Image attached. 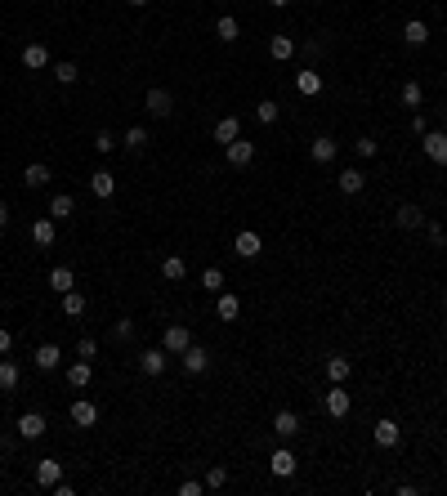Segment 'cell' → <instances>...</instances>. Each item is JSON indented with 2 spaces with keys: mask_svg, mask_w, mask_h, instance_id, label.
Wrapping results in <instances>:
<instances>
[{
  "mask_svg": "<svg viewBox=\"0 0 447 496\" xmlns=\"http://www.w3.org/2000/svg\"><path fill=\"white\" fill-rule=\"evenodd\" d=\"M420 148H425V156L434 166H447V135H439V130H425L420 135Z\"/></svg>",
  "mask_w": 447,
  "mask_h": 496,
  "instance_id": "1",
  "label": "cell"
},
{
  "mask_svg": "<svg viewBox=\"0 0 447 496\" xmlns=\"http://www.w3.org/2000/svg\"><path fill=\"white\" fill-rule=\"evenodd\" d=\"M233 250L241 260H260V250H264V241H260V233L255 228H241V233L233 237Z\"/></svg>",
  "mask_w": 447,
  "mask_h": 496,
  "instance_id": "2",
  "label": "cell"
},
{
  "mask_svg": "<svg viewBox=\"0 0 447 496\" xmlns=\"http://www.w3.org/2000/svg\"><path fill=\"white\" fill-rule=\"evenodd\" d=\"M67 416H72V425H81V429H94V425H99V407H94L90 398H76Z\"/></svg>",
  "mask_w": 447,
  "mask_h": 496,
  "instance_id": "3",
  "label": "cell"
},
{
  "mask_svg": "<svg viewBox=\"0 0 447 496\" xmlns=\"http://www.w3.org/2000/svg\"><path fill=\"white\" fill-rule=\"evenodd\" d=\"M224 156H228V166H251L255 161V143H246V139H233V143H224Z\"/></svg>",
  "mask_w": 447,
  "mask_h": 496,
  "instance_id": "4",
  "label": "cell"
},
{
  "mask_svg": "<svg viewBox=\"0 0 447 496\" xmlns=\"http://www.w3.org/2000/svg\"><path fill=\"white\" fill-rule=\"evenodd\" d=\"M192 344V331H188V326H166V335H161V349H166V354H184V349Z\"/></svg>",
  "mask_w": 447,
  "mask_h": 496,
  "instance_id": "5",
  "label": "cell"
},
{
  "mask_svg": "<svg viewBox=\"0 0 447 496\" xmlns=\"http://www.w3.org/2000/svg\"><path fill=\"white\" fill-rule=\"evenodd\" d=\"M349 411H354V398H349L340 384H331V394H327V416H331V420H345Z\"/></svg>",
  "mask_w": 447,
  "mask_h": 496,
  "instance_id": "6",
  "label": "cell"
},
{
  "mask_svg": "<svg viewBox=\"0 0 447 496\" xmlns=\"http://www.w3.org/2000/svg\"><path fill=\"white\" fill-rule=\"evenodd\" d=\"M14 429H18V438L32 443V438H41V434H45V416H41V411H22Z\"/></svg>",
  "mask_w": 447,
  "mask_h": 496,
  "instance_id": "7",
  "label": "cell"
},
{
  "mask_svg": "<svg viewBox=\"0 0 447 496\" xmlns=\"http://www.w3.org/2000/svg\"><path fill=\"white\" fill-rule=\"evenodd\" d=\"M179 358H184V371H188V376H201V371L211 367V354H206V349H201V344H188V349H184V354H179Z\"/></svg>",
  "mask_w": 447,
  "mask_h": 496,
  "instance_id": "8",
  "label": "cell"
},
{
  "mask_svg": "<svg viewBox=\"0 0 447 496\" xmlns=\"http://www.w3.org/2000/svg\"><path fill=\"white\" fill-rule=\"evenodd\" d=\"M148 112L161 121V116H171L175 112V99H171V90H161V86H152L148 90Z\"/></svg>",
  "mask_w": 447,
  "mask_h": 496,
  "instance_id": "9",
  "label": "cell"
},
{
  "mask_svg": "<svg viewBox=\"0 0 447 496\" xmlns=\"http://www.w3.org/2000/svg\"><path fill=\"white\" fill-rule=\"evenodd\" d=\"M371 438H376L380 447H398V443H403V429H398V420H389V416H385V420H376Z\"/></svg>",
  "mask_w": 447,
  "mask_h": 496,
  "instance_id": "10",
  "label": "cell"
},
{
  "mask_svg": "<svg viewBox=\"0 0 447 496\" xmlns=\"http://www.w3.org/2000/svg\"><path fill=\"white\" fill-rule=\"evenodd\" d=\"M349 376H354V362H349L345 354H331V358H327V380H331V384H345Z\"/></svg>",
  "mask_w": 447,
  "mask_h": 496,
  "instance_id": "11",
  "label": "cell"
},
{
  "mask_svg": "<svg viewBox=\"0 0 447 496\" xmlns=\"http://www.w3.org/2000/svg\"><path fill=\"white\" fill-rule=\"evenodd\" d=\"M139 371H143V376H161V371H166V349H143V354H139Z\"/></svg>",
  "mask_w": 447,
  "mask_h": 496,
  "instance_id": "12",
  "label": "cell"
},
{
  "mask_svg": "<svg viewBox=\"0 0 447 496\" xmlns=\"http://www.w3.org/2000/svg\"><path fill=\"white\" fill-rule=\"evenodd\" d=\"M90 192L107 201V197L116 192V175H112V170H94V175H90Z\"/></svg>",
  "mask_w": 447,
  "mask_h": 496,
  "instance_id": "13",
  "label": "cell"
},
{
  "mask_svg": "<svg viewBox=\"0 0 447 496\" xmlns=\"http://www.w3.org/2000/svg\"><path fill=\"white\" fill-rule=\"evenodd\" d=\"M273 434H277V438H295V434H300V416H295V411H277V416H273Z\"/></svg>",
  "mask_w": 447,
  "mask_h": 496,
  "instance_id": "14",
  "label": "cell"
},
{
  "mask_svg": "<svg viewBox=\"0 0 447 496\" xmlns=\"http://www.w3.org/2000/svg\"><path fill=\"white\" fill-rule=\"evenodd\" d=\"M269 469H273L277 478H291V474H295V452L277 447V452H273V461H269Z\"/></svg>",
  "mask_w": 447,
  "mask_h": 496,
  "instance_id": "15",
  "label": "cell"
},
{
  "mask_svg": "<svg viewBox=\"0 0 447 496\" xmlns=\"http://www.w3.org/2000/svg\"><path fill=\"white\" fill-rule=\"evenodd\" d=\"M58 478H63V465H58V461H50V456L36 461V483H41V488H54Z\"/></svg>",
  "mask_w": 447,
  "mask_h": 496,
  "instance_id": "16",
  "label": "cell"
},
{
  "mask_svg": "<svg viewBox=\"0 0 447 496\" xmlns=\"http://www.w3.org/2000/svg\"><path fill=\"white\" fill-rule=\"evenodd\" d=\"M233 139H241V121L237 116H220L215 121V143H233Z\"/></svg>",
  "mask_w": 447,
  "mask_h": 496,
  "instance_id": "17",
  "label": "cell"
},
{
  "mask_svg": "<svg viewBox=\"0 0 447 496\" xmlns=\"http://www.w3.org/2000/svg\"><path fill=\"white\" fill-rule=\"evenodd\" d=\"M18 380H22L18 362H14V358H0V389H5V394H14V389H18Z\"/></svg>",
  "mask_w": 447,
  "mask_h": 496,
  "instance_id": "18",
  "label": "cell"
},
{
  "mask_svg": "<svg viewBox=\"0 0 447 496\" xmlns=\"http://www.w3.org/2000/svg\"><path fill=\"white\" fill-rule=\"evenodd\" d=\"M22 67H32V72L50 67V50H45L41 41H36V45H27V50H22Z\"/></svg>",
  "mask_w": 447,
  "mask_h": 496,
  "instance_id": "19",
  "label": "cell"
},
{
  "mask_svg": "<svg viewBox=\"0 0 447 496\" xmlns=\"http://www.w3.org/2000/svg\"><path fill=\"white\" fill-rule=\"evenodd\" d=\"M215 313H220V322H237L241 300H237V295H228V291H220V300H215Z\"/></svg>",
  "mask_w": 447,
  "mask_h": 496,
  "instance_id": "20",
  "label": "cell"
},
{
  "mask_svg": "<svg viewBox=\"0 0 447 496\" xmlns=\"http://www.w3.org/2000/svg\"><path fill=\"white\" fill-rule=\"evenodd\" d=\"M54 237H58V228H54V220H50V215L32 224V241H36V246H54Z\"/></svg>",
  "mask_w": 447,
  "mask_h": 496,
  "instance_id": "21",
  "label": "cell"
},
{
  "mask_svg": "<svg viewBox=\"0 0 447 496\" xmlns=\"http://www.w3.org/2000/svg\"><path fill=\"white\" fill-rule=\"evenodd\" d=\"M335 152H340V148H335V143H331L327 135L309 143V156H313V161H318V166H327V161H335Z\"/></svg>",
  "mask_w": 447,
  "mask_h": 496,
  "instance_id": "22",
  "label": "cell"
},
{
  "mask_svg": "<svg viewBox=\"0 0 447 496\" xmlns=\"http://www.w3.org/2000/svg\"><path fill=\"white\" fill-rule=\"evenodd\" d=\"M32 362H36L41 371H54L58 362H63V354H58V344H41V349L32 354Z\"/></svg>",
  "mask_w": 447,
  "mask_h": 496,
  "instance_id": "23",
  "label": "cell"
},
{
  "mask_svg": "<svg viewBox=\"0 0 447 496\" xmlns=\"http://www.w3.org/2000/svg\"><path fill=\"white\" fill-rule=\"evenodd\" d=\"M398 228H425V210L420 206H398Z\"/></svg>",
  "mask_w": 447,
  "mask_h": 496,
  "instance_id": "24",
  "label": "cell"
},
{
  "mask_svg": "<svg viewBox=\"0 0 447 496\" xmlns=\"http://www.w3.org/2000/svg\"><path fill=\"white\" fill-rule=\"evenodd\" d=\"M67 380L76 384V389H86V384L94 380V367H90V358H81V362H72L67 367Z\"/></svg>",
  "mask_w": 447,
  "mask_h": 496,
  "instance_id": "25",
  "label": "cell"
},
{
  "mask_svg": "<svg viewBox=\"0 0 447 496\" xmlns=\"http://www.w3.org/2000/svg\"><path fill=\"white\" fill-rule=\"evenodd\" d=\"M72 215H76V201H72L67 192H58V197L50 201V220L58 224V220H72Z\"/></svg>",
  "mask_w": 447,
  "mask_h": 496,
  "instance_id": "26",
  "label": "cell"
},
{
  "mask_svg": "<svg viewBox=\"0 0 447 496\" xmlns=\"http://www.w3.org/2000/svg\"><path fill=\"white\" fill-rule=\"evenodd\" d=\"M72 286H76V277H72V269H63V264H58V269H50V291L67 295Z\"/></svg>",
  "mask_w": 447,
  "mask_h": 496,
  "instance_id": "27",
  "label": "cell"
},
{
  "mask_svg": "<svg viewBox=\"0 0 447 496\" xmlns=\"http://www.w3.org/2000/svg\"><path fill=\"white\" fill-rule=\"evenodd\" d=\"M22 184H27V188H45V184H50V166L32 161L27 170H22Z\"/></svg>",
  "mask_w": 447,
  "mask_h": 496,
  "instance_id": "28",
  "label": "cell"
},
{
  "mask_svg": "<svg viewBox=\"0 0 447 496\" xmlns=\"http://www.w3.org/2000/svg\"><path fill=\"white\" fill-rule=\"evenodd\" d=\"M295 90L305 94V99H313V94L322 90V76H318V72H295Z\"/></svg>",
  "mask_w": 447,
  "mask_h": 496,
  "instance_id": "29",
  "label": "cell"
},
{
  "mask_svg": "<svg viewBox=\"0 0 447 496\" xmlns=\"http://www.w3.org/2000/svg\"><path fill=\"white\" fill-rule=\"evenodd\" d=\"M403 41H407V45H425V41H429V27H425V22H420V18L403 22Z\"/></svg>",
  "mask_w": 447,
  "mask_h": 496,
  "instance_id": "30",
  "label": "cell"
},
{
  "mask_svg": "<svg viewBox=\"0 0 447 496\" xmlns=\"http://www.w3.org/2000/svg\"><path fill=\"white\" fill-rule=\"evenodd\" d=\"M161 277H166V282H184V277H188V264L179 260V255H171V260H161Z\"/></svg>",
  "mask_w": 447,
  "mask_h": 496,
  "instance_id": "31",
  "label": "cell"
},
{
  "mask_svg": "<svg viewBox=\"0 0 447 496\" xmlns=\"http://www.w3.org/2000/svg\"><path fill=\"white\" fill-rule=\"evenodd\" d=\"M269 54L277 58V63H286V58L295 54V41H291V36H273V41H269Z\"/></svg>",
  "mask_w": 447,
  "mask_h": 496,
  "instance_id": "32",
  "label": "cell"
},
{
  "mask_svg": "<svg viewBox=\"0 0 447 496\" xmlns=\"http://www.w3.org/2000/svg\"><path fill=\"white\" fill-rule=\"evenodd\" d=\"M121 148L143 152V148H148V130H143V126H130V130H126V139H121Z\"/></svg>",
  "mask_w": 447,
  "mask_h": 496,
  "instance_id": "33",
  "label": "cell"
},
{
  "mask_svg": "<svg viewBox=\"0 0 447 496\" xmlns=\"http://www.w3.org/2000/svg\"><path fill=\"white\" fill-rule=\"evenodd\" d=\"M362 188H367L362 170H340V192H349V197H354V192H362Z\"/></svg>",
  "mask_w": 447,
  "mask_h": 496,
  "instance_id": "34",
  "label": "cell"
},
{
  "mask_svg": "<svg viewBox=\"0 0 447 496\" xmlns=\"http://www.w3.org/2000/svg\"><path fill=\"white\" fill-rule=\"evenodd\" d=\"M63 313H67V318H81V313H86V295H81L76 286L63 295Z\"/></svg>",
  "mask_w": 447,
  "mask_h": 496,
  "instance_id": "35",
  "label": "cell"
},
{
  "mask_svg": "<svg viewBox=\"0 0 447 496\" xmlns=\"http://www.w3.org/2000/svg\"><path fill=\"white\" fill-rule=\"evenodd\" d=\"M215 36H220L224 45H233V41H237V18H233V14H224L220 22H215Z\"/></svg>",
  "mask_w": 447,
  "mask_h": 496,
  "instance_id": "36",
  "label": "cell"
},
{
  "mask_svg": "<svg viewBox=\"0 0 447 496\" xmlns=\"http://www.w3.org/2000/svg\"><path fill=\"white\" fill-rule=\"evenodd\" d=\"M420 99H425L420 81H403V103H407V107H420Z\"/></svg>",
  "mask_w": 447,
  "mask_h": 496,
  "instance_id": "37",
  "label": "cell"
},
{
  "mask_svg": "<svg viewBox=\"0 0 447 496\" xmlns=\"http://www.w3.org/2000/svg\"><path fill=\"white\" fill-rule=\"evenodd\" d=\"M54 76L63 81V86H76V76H81V67L76 63H54Z\"/></svg>",
  "mask_w": 447,
  "mask_h": 496,
  "instance_id": "38",
  "label": "cell"
},
{
  "mask_svg": "<svg viewBox=\"0 0 447 496\" xmlns=\"http://www.w3.org/2000/svg\"><path fill=\"white\" fill-rule=\"evenodd\" d=\"M354 152L362 156V161H371V156H376V152H380V143H376V139H371V135H362V139L354 143Z\"/></svg>",
  "mask_w": 447,
  "mask_h": 496,
  "instance_id": "39",
  "label": "cell"
},
{
  "mask_svg": "<svg viewBox=\"0 0 447 496\" xmlns=\"http://www.w3.org/2000/svg\"><path fill=\"white\" fill-rule=\"evenodd\" d=\"M277 112H282V107H277L273 99H264V103L255 107V116H260V126H273V121H277Z\"/></svg>",
  "mask_w": 447,
  "mask_h": 496,
  "instance_id": "40",
  "label": "cell"
},
{
  "mask_svg": "<svg viewBox=\"0 0 447 496\" xmlns=\"http://www.w3.org/2000/svg\"><path fill=\"white\" fill-rule=\"evenodd\" d=\"M201 286L220 295V291H224V273H220V269H206V273H201Z\"/></svg>",
  "mask_w": 447,
  "mask_h": 496,
  "instance_id": "41",
  "label": "cell"
},
{
  "mask_svg": "<svg viewBox=\"0 0 447 496\" xmlns=\"http://www.w3.org/2000/svg\"><path fill=\"white\" fill-rule=\"evenodd\" d=\"M94 148H99V152L107 156V152H116V139L107 135V130H99V135H94Z\"/></svg>",
  "mask_w": 447,
  "mask_h": 496,
  "instance_id": "42",
  "label": "cell"
},
{
  "mask_svg": "<svg viewBox=\"0 0 447 496\" xmlns=\"http://www.w3.org/2000/svg\"><path fill=\"white\" fill-rule=\"evenodd\" d=\"M224 483H228V469H224V465L206 469V488H224Z\"/></svg>",
  "mask_w": 447,
  "mask_h": 496,
  "instance_id": "43",
  "label": "cell"
},
{
  "mask_svg": "<svg viewBox=\"0 0 447 496\" xmlns=\"http://www.w3.org/2000/svg\"><path fill=\"white\" fill-rule=\"evenodd\" d=\"M112 335H116V340H130V335H135V322H126V318L112 322Z\"/></svg>",
  "mask_w": 447,
  "mask_h": 496,
  "instance_id": "44",
  "label": "cell"
},
{
  "mask_svg": "<svg viewBox=\"0 0 447 496\" xmlns=\"http://www.w3.org/2000/svg\"><path fill=\"white\" fill-rule=\"evenodd\" d=\"M201 492H206V483H197V478L179 483V496H201Z\"/></svg>",
  "mask_w": 447,
  "mask_h": 496,
  "instance_id": "45",
  "label": "cell"
},
{
  "mask_svg": "<svg viewBox=\"0 0 447 496\" xmlns=\"http://www.w3.org/2000/svg\"><path fill=\"white\" fill-rule=\"evenodd\" d=\"M94 354H99V344H94V340H90V335H86V340H81V344H76V358H94Z\"/></svg>",
  "mask_w": 447,
  "mask_h": 496,
  "instance_id": "46",
  "label": "cell"
},
{
  "mask_svg": "<svg viewBox=\"0 0 447 496\" xmlns=\"http://www.w3.org/2000/svg\"><path fill=\"white\" fill-rule=\"evenodd\" d=\"M425 233H429V241H434V246H443V241H447V233H443V224H425Z\"/></svg>",
  "mask_w": 447,
  "mask_h": 496,
  "instance_id": "47",
  "label": "cell"
},
{
  "mask_svg": "<svg viewBox=\"0 0 447 496\" xmlns=\"http://www.w3.org/2000/svg\"><path fill=\"white\" fill-rule=\"evenodd\" d=\"M9 349H14V335H9L5 326H0V354H9Z\"/></svg>",
  "mask_w": 447,
  "mask_h": 496,
  "instance_id": "48",
  "label": "cell"
},
{
  "mask_svg": "<svg viewBox=\"0 0 447 496\" xmlns=\"http://www.w3.org/2000/svg\"><path fill=\"white\" fill-rule=\"evenodd\" d=\"M5 224H9V206L0 201V228H5Z\"/></svg>",
  "mask_w": 447,
  "mask_h": 496,
  "instance_id": "49",
  "label": "cell"
},
{
  "mask_svg": "<svg viewBox=\"0 0 447 496\" xmlns=\"http://www.w3.org/2000/svg\"><path fill=\"white\" fill-rule=\"evenodd\" d=\"M269 5H273V9H286V5H291V0H269Z\"/></svg>",
  "mask_w": 447,
  "mask_h": 496,
  "instance_id": "50",
  "label": "cell"
},
{
  "mask_svg": "<svg viewBox=\"0 0 447 496\" xmlns=\"http://www.w3.org/2000/svg\"><path fill=\"white\" fill-rule=\"evenodd\" d=\"M130 5H152V0H130Z\"/></svg>",
  "mask_w": 447,
  "mask_h": 496,
  "instance_id": "51",
  "label": "cell"
}]
</instances>
